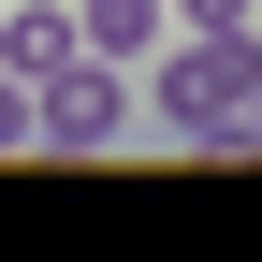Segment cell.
<instances>
[{"instance_id":"cell-1","label":"cell","mask_w":262,"mask_h":262,"mask_svg":"<svg viewBox=\"0 0 262 262\" xmlns=\"http://www.w3.org/2000/svg\"><path fill=\"white\" fill-rule=\"evenodd\" d=\"M146 117L175 146H248V117H262V29H175L146 58Z\"/></svg>"},{"instance_id":"cell-2","label":"cell","mask_w":262,"mask_h":262,"mask_svg":"<svg viewBox=\"0 0 262 262\" xmlns=\"http://www.w3.org/2000/svg\"><path fill=\"white\" fill-rule=\"evenodd\" d=\"M29 117H44V146L58 160H102V146H131V58H58L44 88H29Z\"/></svg>"},{"instance_id":"cell-3","label":"cell","mask_w":262,"mask_h":262,"mask_svg":"<svg viewBox=\"0 0 262 262\" xmlns=\"http://www.w3.org/2000/svg\"><path fill=\"white\" fill-rule=\"evenodd\" d=\"M58 58H88V15H73V0H0V73L44 88Z\"/></svg>"},{"instance_id":"cell-4","label":"cell","mask_w":262,"mask_h":262,"mask_svg":"<svg viewBox=\"0 0 262 262\" xmlns=\"http://www.w3.org/2000/svg\"><path fill=\"white\" fill-rule=\"evenodd\" d=\"M73 15H88L102 58H160V44H175V0H73Z\"/></svg>"},{"instance_id":"cell-5","label":"cell","mask_w":262,"mask_h":262,"mask_svg":"<svg viewBox=\"0 0 262 262\" xmlns=\"http://www.w3.org/2000/svg\"><path fill=\"white\" fill-rule=\"evenodd\" d=\"M0 146H44V117H29V73H0Z\"/></svg>"},{"instance_id":"cell-6","label":"cell","mask_w":262,"mask_h":262,"mask_svg":"<svg viewBox=\"0 0 262 262\" xmlns=\"http://www.w3.org/2000/svg\"><path fill=\"white\" fill-rule=\"evenodd\" d=\"M175 29H262V0H175Z\"/></svg>"},{"instance_id":"cell-7","label":"cell","mask_w":262,"mask_h":262,"mask_svg":"<svg viewBox=\"0 0 262 262\" xmlns=\"http://www.w3.org/2000/svg\"><path fill=\"white\" fill-rule=\"evenodd\" d=\"M248 146H262V117H248Z\"/></svg>"}]
</instances>
